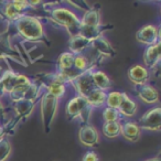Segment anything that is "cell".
<instances>
[{
    "label": "cell",
    "instance_id": "cell-15",
    "mask_svg": "<svg viewBox=\"0 0 161 161\" xmlns=\"http://www.w3.org/2000/svg\"><path fill=\"white\" fill-rule=\"evenodd\" d=\"M93 83L95 84V86L97 87V90H107L110 87V80L109 78L106 76V74H104L103 72H94L92 74Z\"/></svg>",
    "mask_w": 161,
    "mask_h": 161
},
{
    "label": "cell",
    "instance_id": "cell-16",
    "mask_svg": "<svg viewBox=\"0 0 161 161\" xmlns=\"http://www.w3.org/2000/svg\"><path fill=\"white\" fill-rule=\"evenodd\" d=\"M90 44V41L86 40L82 36H75L74 38L71 39L69 41V49L74 52V53H80V51H83L87 45Z\"/></svg>",
    "mask_w": 161,
    "mask_h": 161
},
{
    "label": "cell",
    "instance_id": "cell-3",
    "mask_svg": "<svg viewBox=\"0 0 161 161\" xmlns=\"http://www.w3.org/2000/svg\"><path fill=\"white\" fill-rule=\"evenodd\" d=\"M56 97L52 96L51 94H47L43 97L42 101V115H43V123H44L45 130L50 127L52 119H53L54 113L56 109Z\"/></svg>",
    "mask_w": 161,
    "mask_h": 161
},
{
    "label": "cell",
    "instance_id": "cell-9",
    "mask_svg": "<svg viewBox=\"0 0 161 161\" xmlns=\"http://www.w3.org/2000/svg\"><path fill=\"white\" fill-rule=\"evenodd\" d=\"M160 58V44L156 43L153 45H150L145 53V63L147 66L153 67Z\"/></svg>",
    "mask_w": 161,
    "mask_h": 161
},
{
    "label": "cell",
    "instance_id": "cell-11",
    "mask_svg": "<svg viewBox=\"0 0 161 161\" xmlns=\"http://www.w3.org/2000/svg\"><path fill=\"white\" fill-rule=\"evenodd\" d=\"M138 94L140 96V98L142 101H145L146 103H156L159 98L157 91L153 87L146 85V84L138 85Z\"/></svg>",
    "mask_w": 161,
    "mask_h": 161
},
{
    "label": "cell",
    "instance_id": "cell-12",
    "mask_svg": "<svg viewBox=\"0 0 161 161\" xmlns=\"http://www.w3.org/2000/svg\"><path fill=\"white\" fill-rule=\"evenodd\" d=\"M76 86L78 88V92L80 94H83L84 96H88L91 93L93 92V78H92V75H86L84 74L83 76H80V78L77 80L76 82Z\"/></svg>",
    "mask_w": 161,
    "mask_h": 161
},
{
    "label": "cell",
    "instance_id": "cell-18",
    "mask_svg": "<svg viewBox=\"0 0 161 161\" xmlns=\"http://www.w3.org/2000/svg\"><path fill=\"white\" fill-rule=\"evenodd\" d=\"M74 54L72 53H63L62 55L60 56L58 58V67H60L61 71H69L73 66V63H74Z\"/></svg>",
    "mask_w": 161,
    "mask_h": 161
},
{
    "label": "cell",
    "instance_id": "cell-20",
    "mask_svg": "<svg viewBox=\"0 0 161 161\" xmlns=\"http://www.w3.org/2000/svg\"><path fill=\"white\" fill-rule=\"evenodd\" d=\"M94 45L95 47H97L99 52L102 54H105V55H113L114 52H113V49L110 47V44L103 38H97L94 40Z\"/></svg>",
    "mask_w": 161,
    "mask_h": 161
},
{
    "label": "cell",
    "instance_id": "cell-25",
    "mask_svg": "<svg viewBox=\"0 0 161 161\" xmlns=\"http://www.w3.org/2000/svg\"><path fill=\"white\" fill-rule=\"evenodd\" d=\"M3 92V83L0 82V95H1V93Z\"/></svg>",
    "mask_w": 161,
    "mask_h": 161
},
{
    "label": "cell",
    "instance_id": "cell-14",
    "mask_svg": "<svg viewBox=\"0 0 161 161\" xmlns=\"http://www.w3.org/2000/svg\"><path fill=\"white\" fill-rule=\"evenodd\" d=\"M106 96L107 95L101 90H94L86 98L88 106H94V107H98L102 106L106 101Z\"/></svg>",
    "mask_w": 161,
    "mask_h": 161
},
{
    "label": "cell",
    "instance_id": "cell-1",
    "mask_svg": "<svg viewBox=\"0 0 161 161\" xmlns=\"http://www.w3.org/2000/svg\"><path fill=\"white\" fill-rule=\"evenodd\" d=\"M18 29L23 36L30 40H36L42 36V28L36 19L31 17H21L18 21Z\"/></svg>",
    "mask_w": 161,
    "mask_h": 161
},
{
    "label": "cell",
    "instance_id": "cell-17",
    "mask_svg": "<svg viewBox=\"0 0 161 161\" xmlns=\"http://www.w3.org/2000/svg\"><path fill=\"white\" fill-rule=\"evenodd\" d=\"M98 23H99L98 12H97V10L92 9L85 14L80 25H82V27H97Z\"/></svg>",
    "mask_w": 161,
    "mask_h": 161
},
{
    "label": "cell",
    "instance_id": "cell-10",
    "mask_svg": "<svg viewBox=\"0 0 161 161\" xmlns=\"http://www.w3.org/2000/svg\"><path fill=\"white\" fill-rule=\"evenodd\" d=\"M120 132L127 140L136 141L140 136V128L134 123H126L120 125Z\"/></svg>",
    "mask_w": 161,
    "mask_h": 161
},
{
    "label": "cell",
    "instance_id": "cell-5",
    "mask_svg": "<svg viewBox=\"0 0 161 161\" xmlns=\"http://www.w3.org/2000/svg\"><path fill=\"white\" fill-rule=\"evenodd\" d=\"M137 39L141 43L153 45L159 43V30L154 25H146L138 31Z\"/></svg>",
    "mask_w": 161,
    "mask_h": 161
},
{
    "label": "cell",
    "instance_id": "cell-7",
    "mask_svg": "<svg viewBox=\"0 0 161 161\" xmlns=\"http://www.w3.org/2000/svg\"><path fill=\"white\" fill-rule=\"evenodd\" d=\"M128 76L137 85H142L146 83V80L149 78V73L148 71L141 65H135L128 72Z\"/></svg>",
    "mask_w": 161,
    "mask_h": 161
},
{
    "label": "cell",
    "instance_id": "cell-4",
    "mask_svg": "<svg viewBox=\"0 0 161 161\" xmlns=\"http://www.w3.org/2000/svg\"><path fill=\"white\" fill-rule=\"evenodd\" d=\"M161 124L160 108L157 107L154 109H150L145 116L141 117L140 125L142 128L151 130H159Z\"/></svg>",
    "mask_w": 161,
    "mask_h": 161
},
{
    "label": "cell",
    "instance_id": "cell-26",
    "mask_svg": "<svg viewBox=\"0 0 161 161\" xmlns=\"http://www.w3.org/2000/svg\"><path fill=\"white\" fill-rule=\"evenodd\" d=\"M148 161H160L158 158H156V159H151V160H148Z\"/></svg>",
    "mask_w": 161,
    "mask_h": 161
},
{
    "label": "cell",
    "instance_id": "cell-13",
    "mask_svg": "<svg viewBox=\"0 0 161 161\" xmlns=\"http://www.w3.org/2000/svg\"><path fill=\"white\" fill-rule=\"evenodd\" d=\"M119 112L123 115L127 117H131L132 115L136 113L137 105L135 104V102H132L129 97L126 94H123V99H121V103L119 105Z\"/></svg>",
    "mask_w": 161,
    "mask_h": 161
},
{
    "label": "cell",
    "instance_id": "cell-6",
    "mask_svg": "<svg viewBox=\"0 0 161 161\" xmlns=\"http://www.w3.org/2000/svg\"><path fill=\"white\" fill-rule=\"evenodd\" d=\"M87 102L83 97H76L72 99L67 105V116L69 118H74L77 115H83L85 110H87Z\"/></svg>",
    "mask_w": 161,
    "mask_h": 161
},
{
    "label": "cell",
    "instance_id": "cell-27",
    "mask_svg": "<svg viewBox=\"0 0 161 161\" xmlns=\"http://www.w3.org/2000/svg\"><path fill=\"white\" fill-rule=\"evenodd\" d=\"M1 134H3V128L0 127V135H1Z\"/></svg>",
    "mask_w": 161,
    "mask_h": 161
},
{
    "label": "cell",
    "instance_id": "cell-23",
    "mask_svg": "<svg viewBox=\"0 0 161 161\" xmlns=\"http://www.w3.org/2000/svg\"><path fill=\"white\" fill-rule=\"evenodd\" d=\"M74 67L77 71H84L87 67V60L85 58V56L77 55L76 58H74Z\"/></svg>",
    "mask_w": 161,
    "mask_h": 161
},
{
    "label": "cell",
    "instance_id": "cell-24",
    "mask_svg": "<svg viewBox=\"0 0 161 161\" xmlns=\"http://www.w3.org/2000/svg\"><path fill=\"white\" fill-rule=\"evenodd\" d=\"M83 161H98V157L95 152H87L84 156Z\"/></svg>",
    "mask_w": 161,
    "mask_h": 161
},
{
    "label": "cell",
    "instance_id": "cell-8",
    "mask_svg": "<svg viewBox=\"0 0 161 161\" xmlns=\"http://www.w3.org/2000/svg\"><path fill=\"white\" fill-rule=\"evenodd\" d=\"M80 140L85 146H94L98 142V136L97 131L92 126L80 128Z\"/></svg>",
    "mask_w": 161,
    "mask_h": 161
},
{
    "label": "cell",
    "instance_id": "cell-22",
    "mask_svg": "<svg viewBox=\"0 0 161 161\" xmlns=\"http://www.w3.org/2000/svg\"><path fill=\"white\" fill-rule=\"evenodd\" d=\"M104 119L106 123H117L119 120V112L113 108H106L104 110Z\"/></svg>",
    "mask_w": 161,
    "mask_h": 161
},
{
    "label": "cell",
    "instance_id": "cell-19",
    "mask_svg": "<svg viewBox=\"0 0 161 161\" xmlns=\"http://www.w3.org/2000/svg\"><path fill=\"white\" fill-rule=\"evenodd\" d=\"M123 99V93L119 92H113L109 95L106 96L105 103L107 104L108 108H113V109H118L119 105Z\"/></svg>",
    "mask_w": 161,
    "mask_h": 161
},
{
    "label": "cell",
    "instance_id": "cell-21",
    "mask_svg": "<svg viewBox=\"0 0 161 161\" xmlns=\"http://www.w3.org/2000/svg\"><path fill=\"white\" fill-rule=\"evenodd\" d=\"M103 132L109 138H115L120 134V125L118 123H105L103 126Z\"/></svg>",
    "mask_w": 161,
    "mask_h": 161
},
{
    "label": "cell",
    "instance_id": "cell-2",
    "mask_svg": "<svg viewBox=\"0 0 161 161\" xmlns=\"http://www.w3.org/2000/svg\"><path fill=\"white\" fill-rule=\"evenodd\" d=\"M53 17L58 23L65 25L66 28L71 29H77L80 31V22L78 19L72 14L71 11L66 9H56L53 11Z\"/></svg>",
    "mask_w": 161,
    "mask_h": 161
}]
</instances>
